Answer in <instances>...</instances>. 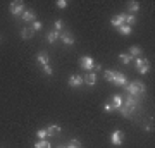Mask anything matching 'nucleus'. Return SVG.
<instances>
[{"label": "nucleus", "mask_w": 155, "mask_h": 148, "mask_svg": "<svg viewBox=\"0 0 155 148\" xmlns=\"http://www.w3.org/2000/svg\"><path fill=\"white\" fill-rule=\"evenodd\" d=\"M126 91L133 97H138V93H145V84L143 83H127Z\"/></svg>", "instance_id": "1"}, {"label": "nucleus", "mask_w": 155, "mask_h": 148, "mask_svg": "<svg viewBox=\"0 0 155 148\" xmlns=\"http://www.w3.org/2000/svg\"><path fill=\"white\" fill-rule=\"evenodd\" d=\"M122 140H124V134H122L121 129H116V131L110 134V143L114 145V146H119L122 143Z\"/></svg>", "instance_id": "2"}, {"label": "nucleus", "mask_w": 155, "mask_h": 148, "mask_svg": "<svg viewBox=\"0 0 155 148\" xmlns=\"http://www.w3.org/2000/svg\"><path fill=\"white\" fill-rule=\"evenodd\" d=\"M11 12H12V16H22V12H24V4H22V2H12Z\"/></svg>", "instance_id": "3"}, {"label": "nucleus", "mask_w": 155, "mask_h": 148, "mask_svg": "<svg viewBox=\"0 0 155 148\" xmlns=\"http://www.w3.org/2000/svg\"><path fill=\"white\" fill-rule=\"evenodd\" d=\"M79 64H81V67H83V69H86V71H91V69L95 67L93 59H91V57H88V55H86V57H81V59H79Z\"/></svg>", "instance_id": "4"}, {"label": "nucleus", "mask_w": 155, "mask_h": 148, "mask_svg": "<svg viewBox=\"0 0 155 148\" xmlns=\"http://www.w3.org/2000/svg\"><path fill=\"white\" fill-rule=\"evenodd\" d=\"M122 105H124V107H127V109L134 110L136 107H138V98H136V97H133V95H129V97L122 102Z\"/></svg>", "instance_id": "5"}, {"label": "nucleus", "mask_w": 155, "mask_h": 148, "mask_svg": "<svg viewBox=\"0 0 155 148\" xmlns=\"http://www.w3.org/2000/svg\"><path fill=\"white\" fill-rule=\"evenodd\" d=\"M124 22H126V14H117L116 17H112L110 24H112L114 28H121Z\"/></svg>", "instance_id": "6"}, {"label": "nucleus", "mask_w": 155, "mask_h": 148, "mask_svg": "<svg viewBox=\"0 0 155 148\" xmlns=\"http://www.w3.org/2000/svg\"><path fill=\"white\" fill-rule=\"evenodd\" d=\"M114 84H117V86H126L127 84V77L124 76V74H121V72H116V76H114Z\"/></svg>", "instance_id": "7"}, {"label": "nucleus", "mask_w": 155, "mask_h": 148, "mask_svg": "<svg viewBox=\"0 0 155 148\" xmlns=\"http://www.w3.org/2000/svg\"><path fill=\"white\" fill-rule=\"evenodd\" d=\"M21 17H22V21H26V22H35L36 21V12L35 11H24Z\"/></svg>", "instance_id": "8"}, {"label": "nucleus", "mask_w": 155, "mask_h": 148, "mask_svg": "<svg viewBox=\"0 0 155 148\" xmlns=\"http://www.w3.org/2000/svg\"><path fill=\"white\" fill-rule=\"evenodd\" d=\"M83 76H79V74H74V76H71L69 77V86H72V88H76V86H79V84H83Z\"/></svg>", "instance_id": "9"}, {"label": "nucleus", "mask_w": 155, "mask_h": 148, "mask_svg": "<svg viewBox=\"0 0 155 148\" xmlns=\"http://www.w3.org/2000/svg\"><path fill=\"white\" fill-rule=\"evenodd\" d=\"M83 79H84V83H86V84H90V86H95V83H97V74H95V72H88V74L83 77Z\"/></svg>", "instance_id": "10"}, {"label": "nucleus", "mask_w": 155, "mask_h": 148, "mask_svg": "<svg viewBox=\"0 0 155 148\" xmlns=\"http://www.w3.org/2000/svg\"><path fill=\"white\" fill-rule=\"evenodd\" d=\"M59 38H61L66 45H72V43H74V36H72L71 33H62L61 36H59Z\"/></svg>", "instance_id": "11"}, {"label": "nucleus", "mask_w": 155, "mask_h": 148, "mask_svg": "<svg viewBox=\"0 0 155 148\" xmlns=\"http://www.w3.org/2000/svg\"><path fill=\"white\" fill-rule=\"evenodd\" d=\"M117 29H119V33L124 35V36H129V35H131V31H133V28L127 26V24H122V26H121V28H117Z\"/></svg>", "instance_id": "12"}, {"label": "nucleus", "mask_w": 155, "mask_h": 148, "mask_svg": "<svg viewBox=\"0 0 155 148\" xmlns=\"http://www.w3.org/2000/svg\"><path fill=\"white\" fill-rule=\"evenodd\" d=\"M59 36H61V33H57V31H50V33L47 35V41H48V43H55Z\"/></svg>", "instance_id": "13"}, {"label": "nucleus", "mask_w": 155, "mask_h": 148, "mask_svg": "<svg viewBox=\"0 0 155 148\" xmlns=\"http://www.w3.org/2000/svg\"><path fill=\"white\" fill-rule=\"evenodd\" d=\"M112 105H114V109H116V110L121 109V107H122V97H121V95H116V97H114Z\"/></svg>", "instance_id": "14"}, {"label": "nucleus", "mask_w": 155, "mask_h": 148, "mask_svg": "<svg viewBox=\"0 0 155 148\" xmlns=\"http://www.w3.org/2000/svg\"><path fill=\"white\" fill-rule=\"evenodd\" d=\"M36 61H38L41 66H47V64H48V55L47 54H38L36 55Z\"/></svg>", "instance_id": "15"}, {"label": "nucleus", "mask_w": 155, "mask_h": 148, "mask_svg": "<svg viewBox=\"0 0 155 148\" xmlns=\"http://www.w3.org/2000/svg\"><path fill=\"white\" fill-rule=\"evenodd\" d=\"M59 131H61V127L57 126V124H52V126L47 127V134H48V136H54V134L59 133Z\"/></svg>", "instance_id": "16"}, {"label": "nucleus", "mask_w": 155, "mask_h": 148, "mask_svg": "<svg viewBox=\"0 0 155 148\" xmlns=\"http://www.w3.org/2000/svg\"><path fill=\"white\" fill-rule=\"evenodd\" d=\"M33 29H31V31H28V29H26V28H22L21 29V38L22 40H28V38H31V36H33Z\"/></svg>", "instance_id": "17"}, {"label": "nucleus", "mask_w": 155, "mask_h": 148, "mask_svg": "<svg viewBox=\"0 0 155 148\" xmlns=\"http://www.w3.org/2000/svg\"><path fill=\"white\" fill-rule=\"evenodd\" d=\"M140 54H141V48H140V47H136V45L129 48V55H131V57H140Z\"/></svg>", "instance_id": "18"}, {"label": "nucleus", "mask_w": 155, "mask_h": 148, "mask_svg": "<svg viewBox=\"0 0 155 148\" xmlns=\"http://www.w3.org/2000/svg\"><path fill=\"white\" fill-rule=\"evenodd\" d=\"M129 11H131V14H136V12L140 11V4L138 2H129Z\"/></svg>", "instance_id": "19"}, {"label": "nucleus", "mask_w": 155, "mask_h": 148, "mask_svg": "<svg viewBox=\"0 0 155 148\" xmlns=\"http://www.w3.org/2000/svg\"><path fill=\"white\" fill-rule=\"evenodd\" d=\"M119 59H121V62H122V64H129L133 57H131L129 54H121V55H119Z\"/></svg>", "instance_id": "20"}, {"label": "nucleus", "mask_w": 155, "mask_h": 148, "mask_svg": "<svg viewBox=\"0 0 155 148\" xmlns=\"http://www.w3.org/2000/svg\"><path fill=\"white\" fill-rule=\"evenodd\" d=\"M119 112H121V115H124V117H131V112H133V110L127 109V107H124V105H122L121 109H119Z\"/></svg>", "instance_id": "21"}, {"label": "nucleus", "mask_w": 155, "mask_h": 148, "mask_svg": "<svg viewBox=\"0 0 155 148\" xmlns=\"http://www.w3.org/2000/svg\"><path fill=\"white\" fill-rule=\"evenodd\" d=\"M114 76H116V72H114V71H105V72H104V77H105L109 83L114 81Z\"/></svg>", "instance_id": "22"}, {"label": "nucleus", "mask_w": 155, "mask_h": 148, "mask_svg": "<svg viewBox=\"0 0 155 148\" xmlns=\"http://www.w3.org/2000/svg\"><path fill=\"white\" fill-rule=\"evenodd\" d=\"M148 71H150V62L147 61V62H145V66H141V67L138 69V72H140V74H147Z\"/></svg>", "instance_id": "23"}, {"label": "nucleus", "mask_w": 155, "mask_h": 148, "mask_svg": "<svg viewBox=\"0 0 155 148\" xmlns=\"http://www.w3.org/2000/svg\"><path fill=\"white\" fill-rule=\"evenodd\" d=\"M35 148H50V143L45 141V140H40V141L35 145Z\"/></svg>", "instance_id": "24"}, {"label": "nucleus", "mask_w": 155, "mask_h": 148, "mask_svg": "<svg viewBox=\"0 0 155 148\" xmlns=\"http://www.w3.org/2000/svg\"><path fill=\"white\" fill-rule=\"evenodd\" d=\"M136 22V17L133 16V14H129V16H126V22L124 24H127V26H131V24H134Z\"/></svg>", "instance_id": "25"}, {"label": "nucleus", "mask_w": 155, "mask_h": 148, "mask_svg": "<svg viewBox=\"0 0 155 148\" xmlns=\"http://www.w3.org/2000/svg\"><path fill=\"white\" fill-rule=\"evenodd\" d=\"M147 59H140V57H134V64H136V69H140L141 66H145Z\"/></svg>", "instance_id": "26"}, {"label": "nucleus", "mask_w": 155, "mask_h": 148, "mask_svg": "<svg viewBox=\"0 0 155 148\" xmlns=\"http://www.w3.org/2000/svg\"><path fill=\"white\" fill-rule=\"evenodd\" d=\"M31 24H33V26H31V29H33V31H40V29H41V26H43L40 21H35V22H31Z\"/></svg>", "instance_id": "27"}, {"label": "nucleus", "mask_w": 155, "mask_h": 148, "mask_svg": "<svg viewBox=\"0 0 155 148\" xmlns=\"http://www.w3.org/2000/svg\"><path fill=\"white\" fill-rule=\"evenodd\" d=\"M36 136H38L40 140H45V138L48 136V134H47V129H40V131H36Z\"/></svg>", "instance_id": "28"}, {"label": "nucleus", "mask_w": 155, "mask_h": 148, "mask_svg": "<svg viewBox=\"0 0 155 148\" xmlns=\"http://www.w3.org/2000/svg\"><path fill=\"white\" fill-rule=\"evenodd\" d=\"M66 148H81V143L78 141V140H72V141L69 143V146H66Z\"/></svg>", "instance_id": "29"}, {"label": "nucleus", "mask_w": 155, "mask_h": 148, "mask_svg": "<svg viewBox=\"0 0 155 148\" xmlns=\"http://www.w3.org/2000/svg\"><path fill=\"white\" fill-rule=\"evenodd\" d=\"M43 71H45V74H47V76H52V74H54V69H52L48 64H47V66H43Z\"/></svg>", "instance_id": "30"}, {"label": "nucleus", "mask_w": 155, "mask_h": 148, "mask_svg": "<svg viewBox=\"0 0 155 148\" xmlns=\"http://www.w3.org/2000/svg\"><path fill=\"white\" fill-rule=\"evenodd\" d=\"M104 110H105V112H112V110H116V109H114V105H112L110 102H107V104L104 105Z\"/></svg>", "instance_id": "31"}, {"label": "nucleus", "mask_w": 155, "mask_h": 148, "mask_svg": "<svg viewBox=\"0 0 155 148\" xmlns=\"http://www.w3.org/2000/svg\"><path fill=\"white\" fill-rule=\"evenodd\" d=\"M57 7H59V9H66L67 2H66V0H57Z\"/></svg>", "instance_id": "32"}, {"label": "nucleus", "mask_w": 155, "mask_h": 148, "mask_svg": "<svg viewBox=\"0 0 155 148\" xmlns=\"http://www.w3.org/2000/svg\"><path fill=\"white\" fill-rule=\"evenodd\" d=\"M61 28H62V21H61V19H57V21H55V31H57V33L61 31Z\"/></svg>", "instance_id": "33"}, {"label": "nucleus", "mask_w": 155, "mask_h": 148, "mask_svg": "<svg viewBox=\"0 0 155 148\" xmlns=\"http://www.w3.org/2000/svg\"><path fill=\"white\" fill-rule=\"evenodd\" d=\"M93 69H95V71H100V69H102V66H100V64H95Z\"/></svg>", "instance_id": "34"}, {"label": "nucleus", "mask_w": 155, "mask_h": 148, "mask_svg": "<svg viewBox=\"0 0 155 148\" xmlns=\"http://www.w3.org/2000/svg\"><path fill=\"white\" fill-rule=\"evenodd\" d=\"M59 148H66V146H59Z\"/></svg>", "instance_id": "35"}]
</instances>
